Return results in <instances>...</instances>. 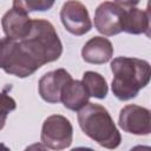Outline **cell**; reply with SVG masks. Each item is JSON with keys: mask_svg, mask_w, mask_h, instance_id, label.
Listing matches in <instances>:
<instances>
[{"mask_svg": "<svg viewBox=\"0 0 151 151\" xmlns=\"http://www.w3.org/2000/svg\"><path fill=\"white\" fill-rule=\"evenodd\" d=\"M113 79L111 90L119 100H130L150 83L151 67L149 61L138 58L117 57L111 61Z\"/></svg>", "mask_w": 151, "mask_h": 151, "instance_id": "6da1fadb", "label": "cell"}, {"mask_svg": "<svg viewBox=\"0 0 151 151\" xmlns=\"http://www.w3.org/2000/svg\"><path fill=\"white\" fill-rule=\"evenodd\" d=\"M77 119L83 132L100 146L116 149L120 145V132L104 106L87 103L78 111Z\"/></svg>", "mask_w": 151, "mask_h": 151, "instance_id": "7a4b0ae2", "label": "cell"}, {"mask_svg": "<svg viewBox=\"0 0 151 151\" xmlns=\"http://www.w3.org/2000/svg\"><path fill=\"white\" fill-rule=\"evenodd\" d=\"M17 40L40 67L58 60L63 53V44L54 26L44 19H33L28 34Z\"/></svg>", "mask_w": 151, "mask_h": 151, "instance_id": "3957f363", "label": "cell"}, {"mask_svg": "<svg viewBox=\"0 0 151 151\" xmlns=\"http://www.w3.org/2000/svg\"><path fill=\"white\" fill-rule=\"evenodd\" d=\"M0 68L18 78L32 76L40 65L25 51L20 41L8 37L0 39Z\"/></svg>", "mask_w": 151, "mask_h": 151, "instance_id": "277c9868", "label": "cell"}, {"mask_svg": "<svg viewBox=\"0 0 151 151\" xmlns=\"http://www.w3.org/2000/svg\"><path fill=\"white\" fill-rule=\"evenodd\" d=\"M40 139L46 147L52 150H64L70 147L73 139V127L71 122L61 114L47 117L42 123Z\"/></svg>", "mask_w": 151, "mask_h": 151, "instance_id": "5b68a950", "label": "cell"}, {"mask_svg": "<svg viewBox=\"0 0 151 151\" xmlns=\"http://www.w3.org/2000/svg\"><path fill=\"white\" fill-rule=\"evenodd\" d=\"M60 20L66 31L77 37L84 35L92 28V21L87 8L78 0H68L63 5L60 9Z\"/></svg>", "mask_w": 151, "mask_h": 151, "instance_id": "8992f818", "label": "cell"}, {"mask_svg": "<svg viewBox=\"0 0 151 151\" xmlns=\"http://www.w3.org/2000/svg\"><path fill=\"white\" fill-rule=\"evenodd\" d=\"M118 124L123 131L136 136H147L151 132L150 110L139 105L130 104L119 112Z\"/></svg>", "mask_w": 151, "mask_h": 151, "instance_id": "52a82bcc", "label": "cell"}, {"mask_svg": "<svg viewBox=\"0 0 151 151\" xmlns=\"http://www.w3.org/2000/svg\"><path fill=\"white\" fill-rule=\"evenodd\" d=\"M124 11L125 8L120 7L116 2H101L94 12L96 29L106 37H112L120 33Z\"/></svg>", "mask_w": 151, "mask_h": 151, "instance_id": "ba28073f", "label": "cell"}, {"mask_svg": "<svg viewBox=\"0 0 151 151\" xmlns=\"http://www.w3.org/2000/svg\"><path fill=\"white\" fill-rule=\"evenodd\" d=\"M70 79L72 77L65 68H57L45 73L38 84L40 97L50 104L59 103L61 90Z\"/></svg>", "mask_w": 151, "mask_h": 151, "instance_id": "9c48e42d", "label": "cell"}, {"mask_svg": "<svg viewBox=\"0 0 151 151\" xmlns=\"http://www.w3.org/2000/svg\"><path fill=\"white\" fill-rule=\"evenodd\" d=\"M31 25L32 19L28 17V13L17 7L8 9L1 19L4 33L12 39H22L26 37L31 29Z\"/></svg>", "mask_w": 151, "mask_h": 151, "instance_id": "30bf717a", "label": "cell"}, {"mask_svg": "<svg viewBox=\"0 0 151 151\" xmlns=\"http://www.w3.org/2000/svg\"><path fill=\"white\" fill-rule=\"evenodd\" d=\"M113 55V46L107 38L93 37L85 42L81 50L83 59L88 64L100 65L110 61Z\"/></svg>", "mask_w": 151, "mask_h": 151, "instance_id": "8fae6325", "label": "cell"}, {"mask_svg": "<svg viewBox=\"0 0 151 151\" xmlns=\"http://www.w3.org/2000/svg\"><path fill=\"white\" fill-rule=\"evenodd\" d=\"M90 96L80 80L70 79L63 87L60 94V101L71 111H79L88 103Z\"/></svg>", "mask_w": 151, "mask_h": 151, "instance_id": "7c38bea8", "label": "cell"}, {"mask_svg": "<svg viewBox=\"0 0 151 151\" xmlns=\"http://www.w3.org/2000/svg\"><path fill=\"white\" fill-rule=\"evenodd\" d=\"M150 28V13L136 7L124 11L122 32L129 34H146L149 37Z\"/></svg>", "mask_w": 151, "mask_h": 151, "instance_id": "4fadbf2b", "label": "cell"}, {"mask_svg": "<svg viewBox=\"0 0 151 151\" xmlns=\"http://www.w3.org/2000/svg\"><path fill=\"white\" fill-rule=\"evenodd\" d=\"M83 84L90 97H94L97 99H104L107 96L109 86L106 79L94 71H86L83 74Z\"/></svg>", "mask_w": 151, "mask_h": 151, "instance_id": "5bb4252c", "label": "cell"}, {"mask_svg": "<svg viewBox=\"0 0 151 151\" xmlns=\"http://www.w3.org/2000/svg\"><path fill=\"white\" fill-rule=\"evenodd\" d=\"M55 0H13V7L20 8L27 13L45 12L53 7Z\"/></svg>", "mask_w": 151, "mask_h": 151, "instance_id": "9a60e30c", "label": "cell"}, {"mask_svg": "<svg viewBox=\"0 0 151 151\" xmlns=\"http://www.w3.org/2000/svg\"><path fill=\"white\" fill-rule=\"evenodd\" d=\"M17 109L15 100L6 92H0V130L4 129L9 112Z\"/></svg>", "mask_w": 151, "mask_h": 151, "instance_id": "2e32d148", "label": "cell"}, {"mask_svg": "<svg viewBox=\"0 0 151 151\" xmlns=\"http://www.w3.org/2000/svg\"><path fill=\"white\" fill-rule=\"evenodd\" d=\"M117 5L123 8H132L139 4V0H114Z\"/></svg>", "mask_w": 151, "mask_h": 151, "instance_id": "e0dca14e", "label": "cell"}]
</instances>
